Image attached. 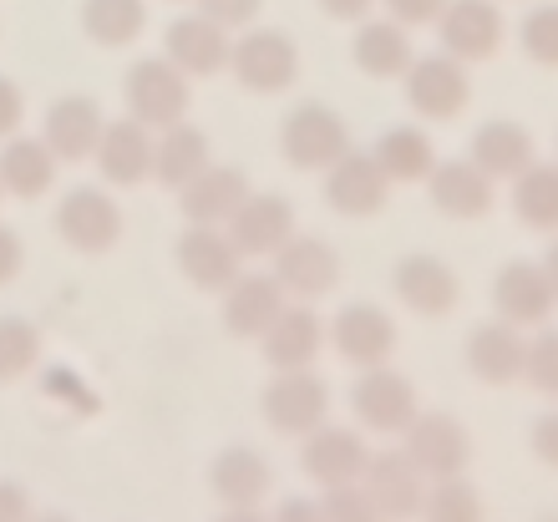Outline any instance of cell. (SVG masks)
Masks as SVG:
<instances>
[{
	"label": "cell",
	"instance_id": "46",
	"mask_svg": "<svg viewBox=\"0 0 558 522\" xmlns=\"http://www.w3.org/2000/svg\"><path fill=\"white\" fill-rule=\"evenodd\" d=\"M269 522H325L320 502H305V497H290V502H279V512Z\"/></svg>",
	"mask_w": 558,
	"mask_h": 522
},
{
	"label": "cell",
	"instance_id": "5",
	"mask_svg": "<svg viewBox=\"0 0 558 522\" xmlns=\"http://www.w3.org/2000/svg\"><path fill=\"white\" fill-rule=\"evenodd\" d=\"M330 416V391L315 371H275L265 386V421L279 436H310Z\"/></svg>",
	"mask_w": 558,
	"mask_h": 522
},
{
	"label": "cell",
	"instance_id": "28",
	"mask_svg": "<svg viewBox=\"0 0 558 522\" xmlns=\"http://www.w3.org/2000/svg\"><path fill=\"white\" fill-rule=\"evenodd\" d=\"M208 487L223 508H259L269 493V462L254 447H223L208 466Z\"/></svg>",
	"mask_w": 558,
	"mask_h": 522
},
{
	"label": "cell",
	"instance_id": "47",
	"mask_svg": "<svg viewBox=\"0 0 558 522\" xmlns=\"http://www.w3.org/2000/svg\"><path fill=\"white\" fill-rule=\"evenodd\" d=\"M320 11L330 15V21H366V15L376 11V0H320Z\"/></svg>",
	"mask_w": 558,
	"mask_h": 522
},
{
	"label": "cell",
	"instance_id": "50",
	"mask_svg": "<svg viewBox=\"0 0 558 522\" xmlns=\"http://www.w3.org/2000/svg\"><path fill=\"white\" fill-rule=\"evenodd\" d=\"M31 522H72V518H57V512H46V518H36V512H31Z\"/></svg>",
	"mask_w": 558,
	"mask_h": 522
},
{
	"label": "cell",
	"instance_id": "29",
	"mask_svg": "<svg viewBox=\"0 0 558 522\" xmlns=\"http://www.w3.org/2000/svg\"><path fill=\"white\" fill-rule=\"evenodd\" d=\"M204 168H214V147H208V137L198 128H189V122H173V128L158 132V153H153V178H158L162 189H189L193 178L204 173Z\"/></svg>",
	"mask_w": 558,
	"mask_h": 522
},
{
	"label": "cell",
	"instance_id": "17",
	"mask_svg": "<svg viewBox=\"0 0 558 522\" xmlns=\"http://www.w3.org/2000/svg\"><path fill=\"white\" fill-rule=\"evenodd\" d=\"M223 233L234 239L244 259H275V248L294 233V208L279 193H250L239 214L223 223Z\"/></svg>",
	"mask_w": 558,
	"mask_h": 522
},
{
	"label": "cell",
	"instance_id": "22",
	"mask_svg": "<svg viewBox=\"0 0 558 522\" xmlns=\"http://www.w3.org/2000/svg\"><path fill=\"white\" fill-rule=\"evenodd\" d=\"M468 158L477 162L493 183H513L518 173H529L533 162H538V143H533V132L523 128V122L498 117V122H483V128H477Z\"/></svg>",
	"mask_w": 558,
	"mask_h": 522
},
{
	"label": "cell",
	"instance_id": "35",
	"mask_svg": "<svg viewBox=\"0 0 558 522\" xmlns=\"http://www.w3.org/2000/svg\"><path fill=\"white\" fill-rule=\"evenodd\" d=\"M416 518L422 522H483V497L462 477H437V482H426V497Z\"/></svg>",
	"mask_w": 558,
	"mask_h": 522
},
{
	"label": "cell",
	"instance_id": "24",
	"mask_svg": "<svg viewBox=\"0 0 558 522\" xmlns=\"http://www.w3.org/2000/svg\"><path fill=\"white\" fill-rule=\"evenodd\" d=\"M523 361H529V340L518 325L508 319H487L468 335V371L487 386H508V380L523 376Z\"/></svg>",
	"mask_w": 558,
	"mask_h": 522
},
{
	"label": "cell",
	"instance_id": "51",
	"mask_svg": "<svg viewBox=\"0 0 558 522\" xmlns=\"http://www.w3.org/2000/svg\"><path fill=\"white\" fill-rule=\"evenodd\" d=\"M544 522H558V518H544Z\"/></svg>",
	"mask_w": 558,
	"mask_h": 522
},
{
	"label": "cell",
	"instance_id": "20",
	"mask_svg": "<svg viewBox=\"0 0 558 522\" xmlns=\"http://www.w3.org/2000/svg\"><path fill=\"white\" fill-rule=\"evenodd\" d=\"M397 294L412 315L441 319V315H452L457 309L462 284H457V275H452V264L447 259H437V254H412V259L397 264Z\"/></svg>",
	"mask_w": 558,
	"mask_h": 522
},
{
	"label": "cell",
	"instance_id": "2",
	"mask_svg": "<svg viewBox=\"0 0 558 522\" xmlns=\"http://www.w3.org/2000/svg\"><path fill=\"white\" fill-rule=\"evenodd\" d=\"M401 451L412 457V466L426 482L437 477H462V466L472 457V436L468 426L447 411H416L412 426L401 432Z\"/></svg>",
	"mask_w": 558,
	"mask_h": 522
},
{
	"label": "cell",
	"instance_id": "9",
	"mask_svg": "<svg viewBox=\"0 0 558 522\" xmlns=\"http://www.w3.org/2000/svg\"><path fill=\"white\" fill-rule=\"evenodd\" d=\"M57 233L76 254H107L122 239V208L102 189H72L57 204Z\"/></svg>",
	"mask_w": 558,
	"mask_h": 522
},
{
	"label": "cell",
	"instance_id": "27",
	"mask_svg": "<svg viewBox=\"0 0 558 522\" xmlns=\"http://www.w3.org/2000/svg\"><path fill=\"white\" fill-rule=\"evenodd\" d=\"M290 305L284 290L275 284V275H239L229 290H223V325L239 340H259L269 330V319Z\"/></svg>",
	"mask_w": 558,
	"mask_h": 522
},
{
	"label": "cell",
	"instance_id": "25",
	"mask_svg": "<svg viewBox=\"0 0 558 522\" xmlns=\"http://www.w3.org/2000/svg\"><path fill=\"white\" fill-rule=\"evenodd\" d=\"M554 290H548L544 279V264H508L498 279H493V309H498V319H508V325H544L548 315H554Z\"/></svg>",
	"mask_w": 558,
	"mask_h": 522
},
{
	"label": "cell",
	"instance_id": "1",
	"mask_svg": "<svg viewBox=\"0 0 558 522\" xmlns=\"http://www.w3.org/2000/svg\"><path fill=\"white\" fill-rule=\"evenodd\" d=\"M122 97H128V117L143 122V128L162 132L183 122L189 112V76L178 72L168 57H143L122 82Z\"/></svg>",
	"mask_w": 558,
	"mask_h": 522
},
{
	"label": "cell",
	"instance_id": "13",
	"mask_svg": "<svg viewBox=\"0 0 558 522\" xmlns=\"http://www.w3.org/2000/svg\"><path fill=\"white\" fill-rule=\"evenodd\" d=\"M229 51H234L229 31H223L219 21H208L204 11L178 15L173 26H168V36H162V57L173 61L189 82H193V76L229 72Z\"/></svg>",
	"mask_w": 558,
	"mask_h": 522
},
{
	"label": "cell",
	"instance_id": "30",
	"mask_svg": "<svg viewBox=\"0 0 558 522\" xmlns=\"http://www.w3.org/2000/svg\"><path fill=\"white\" fill-rule=\"evenodd\" d=\"M51 183H57L51 147L41 137H5V147H0V189L31 204V198L51 193Z\"/></svg>",
	"mask_w": 558,
	"mask_h": 522
},
{
	"label": "cell",
	"instance_id": "39",
	"mask_svg": "<svg viewBox=\"0 0 558 522\" xmlns=\"http://www.w3.org/2000/svg\"><path fill=\"white\" fill-rule=\"evenodd\" d=\"M523 376L533 380V391L558 396V330H544L538 340H529V361H523Z\"/></svg>",
	"mask_w": 558,
	"mask_h": 522
},
{
	"label": "cell",
	"instance_id": "38",
	"mask_svg": "<svg viewBox=\"0 0 558 522\" xmlns=\"http://www.w3.org/2000/svg\"><path fill=\"white\" fill-rule=\"evenodd\" d=\"M320 512H325V522H386L381 512L371 508V497L361 493V482H351V487H325Z\"/></svg>",
	"mask_w": 558,
	"mask_h": 522
},
{
	"label": "cell",
	"instance_id": "21",
	"mask_svg": "<svg viewBox=\"0 0 558 522\" xmlns=\"http://www.w3.org/2000/svg\"><path fill=\"white\" fill-rule=\"evenodd\" d=\"M320 345H325V325L310 305H284L269 319V330L259 335V350H265V361L275 371H310Z\"/></svg>",
	"mask_w": 558,
	"mask_h": 522
},
{
	"label": "cell",
	"instance_id": "43",
	"mask_svg": "<svg viewBox=\"0 0 558 522\" xmlns=\"http://www.w3.org/2000/svg\"><path fill=\"white\" fill-rule=\"evenodd\" d=\"M529 447H533V457H538V462L558 466V411H548V416L538 421V426H533Z\"/></svg>",
	"mask_w": 558,
	"mask_h": 522
},
{
	"label": "cell",
	"instance_id": "45",
	"mask_svg": "<svg viewBox=\"0 0 558 522\" xmlns=\"http://www.w3.org/2000/svg\"><path fill=\"white\" fill-rule=\"evenodd\" d=\"M21 259H26V248H21V239H15L5 223H0V284H11L15 275H21Z\"/></svg>",
	"mask_w": 558,
	"mask_h": 522
},
{
	"label": "cell",
	"instance_id": "16",
	"mask_svg": "<svg viewBox=\"0 0 558 522\" xmlns=\"http://www.w3.org/2000/svg\"><path fill=\"white\" fill-rule=\"evenodd\" d=\"M107 117L92 97H57L41 117V143L51 147L57 162H87L97 153V137H102Z\"/></svg>",
	"mask_w": 558,
	"mask_h": 522
},
{
	"label": "cell",
	"instance_id": "26",
	"mask_svg": "<svg viewBox=\"0 0 558 522\" xmlns=\"http://www.w3.org/2000/svg\"><path fill=\"white\" fill-rule=\"evenodd\" d=\"M426 189H432V204H437L447 218H483L487 208H493V198H498V183H493L472 158L437 162L432 178H426Z\"/></svg>",
	"mask_w": 558,
	"mask_h": 522
},
{
	"label": "cell",
	"instance_id": "41",
	"mask_svg": "<svg viewBox=\"0 0 558 522\" xmlns=\"http://www.w3.org/2000/svg\"><path fill=\"white\" fill-rule=\"evenodd\" d=\"M447 11V0H386V15L397 26H437V15Z\"/></svg>",
	"mask_w": 558,
	"mask_h": 522
},
{
	"label": "cell",
	"instance_id": "37",
	"mask_svg": "<svg viewBox=\"0 0 558 522\" xmlns=\"http://www.w3.org/2000/svg\"><path fill=\"white\" fill-rule=\"evenodd\" d=\"M523 51L538 66H558V5H538L523 21Z\"/></svg>",
	"mask_w": 558,
	"mask_h": 522
},
{
	"label": "cell",
	"instance_id": "8",
	"mask_svg": "<svg viewBox=\"0 0 558 522\" xmlns=\"http://www.w3.org/2000/svg\"><path fill=\"white\" fill-rule=\"evenodd\" d=\"M351 406L366 432L401 436L416 416V386L401 376V371H391V365H371V371H361V380H355Z\"/></svg>",
	"mask_w": 558,
	"mask_h": 522
},
{
	"label": "cell",
	"instance_id": "23",
	"mask_svg": "<svg viewBox=\"0 0 558 522\" xmlns=\"http://www.w3.org/2000/svg\"><path fill=\"white\" fill-rule=\"evenodd\" d=\"M250 178L239 173V168H204V173L193 178L189 189H178V208L189 223H208V229H223L229 218L239 214V204L250 198Z\"/></svg>",
	"mask_w": 558,
	"mask_h": 522
},
{
	"label": "cell",
	"instance_id": "52",
	"mask_svg": "<svg viewBox=\"0 0 558 522\" xmlns=\"http://www.w3.org/2000/svg\"><path fill=\"white\" fill-rule=\"evenodd\" d=\"M0 198H5V189H0Z\"/></svg>",
	"mask_w": 558,
	"mask_h": 522
},
{
	"label": "cell",
	"instance_id": "4",
	"mask_svg": "<svg viewBox=\"0 0 558 522\" xmlns=\"http://www.w3.org/2000/svg\"><path fill=\"white\" fill-rule=\"evenodd\" d=\"M229 72L244 92H259V97H275L300 76V51L284 31H250L239 36L234 51H229Z\"/></svg>",
	"mask_w": 558,
	"mask_h": 522
},
{
	"label": "cell",
	"instance_id": "3",
	"mask_svg": "<svg viewBox=\"0 0 558 522\" xmlns=\"http://www.w3.org/2000/svg\"><path fill=\"white\" fill-rule=\"evenodd\" d=\"M279 153H284V162H294V168H310V173L320 168L325 173L336 158L351 153V132H345V122H340L330 107L305 102L284 117V128H279Z\"/></svg>",
	"mask_w": 558,
	"mask_h": 522
},
{
	"label": "cell",
	"instance_id": "42",
	"mask_svg": "<svg viewBox=\"0 0 558 522\" xmlns=\"http://www.w3.org/2000/svg\"><path fill=\"white\" fill-rule=\"evenodd\" d=\"M21 117H26V97H21L11 76H0V137H15Z\"/></svg>",
	"mask_w": 558,
	"mask_h": 522
},
{
	"label": "cell",
	"instance_id": "36",
	"mask_svg": "<svg viewBox=\"0 0 558 522\" xmlns=\"http://www.w3.org/2000/svg\"><path fill=\"white\" fill-rule=\"evenodd\" d=\"M36 361H41V330L21 315H5L0 319V380H21Z\"/></svg>",
	"mask_w": 558,
	"mask_h": 522
},
{
	"label": "cell",
	"instance_id": "19",
	"mask_svg": "<svg viewBox=\"0 0 558 522\" xmlns=\"http://www.w3.org/2000/svg\"><path fill=\"white\" fill-rule=\"evenodd\" d=\"M366 457H371L366 441L355 432H345V426H315V432L305 436V451H300L305 477L315 482V487H351V482H361Z\"/></svg>",
	"mask_w": 558,
	"mask_h": 522
},
{
	"label": "cell",
	"instance_id": "18",
	"mask_svg": "<svg viewBox=\"0 0 558 522\" xmlns=\"http://www.w3.org/2000/svg\"><path fill=\"white\" fill-rule=\"evenodd\" d=\"M153 153H158V137L153 128L133 122V117H118V122H107L102 137H97V168H102L107 183H118V189H133L143 178H153Z\"/></svg>",
	"mask_w": 558,
	"mask_h": 522
},
{
	"label": "cell",
	"instance_id": "32",
	"mask_svg": "<svg viewBox=\"0 0 558 522\" xmlns=\"http://www.w3.org/2000/svg\"><path fill=\"white\" fill-rule=\"evenodd\" d=\"M371 158L381 162V173L391 183H426L437 168V147L422 128H391L381 132V143L371 147Z\"/></svg>",
	"mask_w": 558,
	"mask_h": 522
},
{
	"label": "cell",
	"instance_id": "10",
	"mask_svg": "<svg viewBox=\"0 0 558 522\" xmlns=\"http://www.w3.org/2000/svg\"><path fill=\"white\" fill-rule=\"evenodd\" d=\"M361 493L371 497V508L381 512L386 522H412L416 512H422L426 477L412 466L407 451H376V457H366Z\"/></svg>",
	"mask_w": 558,
	"mask_h": 522
},
{
	"label": "cell",
	"instance_id": "7",
	"mask_svg": "<svg viewBox=\"0 0 558 522\" xmlns=\"http://www.w3.org/2000/svg\"><path fill=\"white\" fill-rule=\"evenodd\" d=\"M472 97V76L468 66L457 57H447V51H437V57H416L412 66H407V102H412L416 117H426V122H447V117H457L462 107H468Z\"/></svg>",
	"mask_w": 558,
	"mask_h": 522
},
{
	"label": "cell",
	"instance_id": "31",
	"mask_svg": "<svg viewBox=\"0 0 558 522\" xmlns=\"http://www.w3.org/2000/svg\"><path fill=\"white\" fill-rule=\"evenodd\" d=\"M351 51H355V66L366 76H376V82L407 76V66L416 61L412 36H407V26H397L391 15H386V21H361Z\"/></svg>",
	"mask_w": 558,
	"mask_h": 522
},
{
	"label": "cell",
	"instance_id": "11",
	"mask_svg": "<svg viewBox=\"0 0 558 522\" xmlns=\"http://www.w3.org/2000/svg\"><path fill=\"white\" fill-rule=\"evenodd\" d=\"M325 204L345 218H371L391 204V178L381 173V162L371 153H345L325 168Z\"/></svg>",
	"mask_w": 558,
	"mask_h": 522
},
{
	"label": "cell",
	"instance_id": "14",
	"mask_svg": "<svg viewBox=\"0 0 558 522\" xmlns=\"http://www.w3.org/2000/svg\"><path fill=\"white\" fill-rule=\"evenodd\" d=\"M441 51L468 61H487L502 46V15L493 0H447V11L437 15Z\"/></svg>",
	"mask_w": 558,
	"mask_h": 522
},
{
	"label": "cell",
	"instance_id": "48",
	"mask_svg": "<svg viewBox=\"0 0 558 522\" xmlns=\"http://www.w3.org/2000/svg\"><path fill=\"white\" fill-rule=\"evenodd\" d=\"M219 522H269V518H265V512H259V508H229Z\"/></svg>",
	"mask_w": 558,
	"mask_h": 522
},
{
	"label": "cell",
	"instance_id": "49",
	"mask_svg": "<svg viewBox=\"0 0 558 522\" xmlns=\"http://www.w3.org/2000/svg\"><path fill=\"white\" fill-rule=\"evenodd\" d=\"M544 279H548V290H554V300H558V244L548 248V259H544Z\"/></svg>",
	"mask_w": 558,
	"mask_h": 522
},
{
	"label": "cell",
	"instance_id": "12",
	"mask_svg": "<svg viewBox=\"0 0 558 522\" xmlns=\"http://www.w3.org/2000/svg\"><path fill=\"white\" fill-rule=\"evenodd\" d=\"M178 269L189 275L193 290L223 294L244 275V254L234 248V239L223 229H208V223H189L183 239H178Z\"/></svg>",
	"mask_w": 558,
	"mask_h": 522
},
{
	"label": "cell",
	"instance_id": "34",
	"mask_svg": "<svg viewBox=\"0 0 558 522\" xmlns=\"http://www.w3.org/2000/svg\"><path fill=\"white\" fill-rule=\"evenodd\" d=\"M513 214L529 229H558V162H533L529 173L513 178Z\"/></svg>",
	"mask_w": 558,
	"mask_h": 522
},
{
	"label": "cell",
	"instance_id": "33",
	"mask_svg": "<svg viewBox=\"0 0 558 522\" xmlns=\"http://www.w3.org/2000/svg\"><path fill=\"white\" fill-rule=\"evenodd\" d=\"M147 26V0H87L82 31L97 46H133Z\"/></svg>",
	"mask_w": 558,
	"mask_h": 522
},
{
	"label": "cell",
	"instance_id": "6",
	"mask_svg": "<svg viewBox=\"0 0 558 522\" xmlns=\"http://www.w3.org/2000/svg\"><path fill=\"white\" fill-rule=\"evenodd\" d=\"M275 284L284 290V300H320V294L336 290L340 279V254L315 233H290L284 244L275 248Z\"/></svg>",
	"mask_w": 558,
	"mask_h": 522
},
{
	"label": "cell",
	"instance_id": "40",
	"mask_svg": "<svg viewBox=\"0 0 558 522\" xmlns=\"http://www.w3.org/2000/svg\"><path fill=\"white\" fill-rule=\"evenodd\" d=\"M259 5H265V0H198V11H204L208 21H219L223 31L250 26L254 15H259Z\"/></svg>",
	"mask_w": 558,
	"mask_h": 522
},
{
	"label": "cell",
	"instance_id": "15",
	"mask_svg": "<svg viewBox=\"0 0 558 522\" xmlns=\"http://www.w3.org/2000/svg\"><path fill=\"white\" fill-rule=\"evenodd\" d=\"M330 345L345 365L355 371H371V365H386L391 350H397V319L376 305H351L340 309L336 325H330Z\"/></svg>",
	"mask_w": 558,
	"mask_h": 522
},
{
	"label": "cell",
	"instance_id": "44",
	"mask_svg": "<svg viewBox=\"0 0 558 522\" xmlns=\"http://www.w3.org/2000/svg\"><path fill=\"white\" fill-rule=\"evenodd\" d=\"M0 522H31V497L21 482H0Z\"/></svg>",
	"mask_w": 558,
	"mask_h": 522
}]
</instances>
